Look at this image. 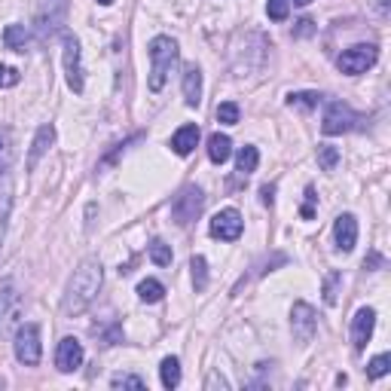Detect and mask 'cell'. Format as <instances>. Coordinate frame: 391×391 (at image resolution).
<instances>
[{
  "instance_id": "6da1fadb",
  "label": "cell",
  "mask_w": 391,
  "mask_h": 391,
  "mask_svg": "<svg viewBox=\"0 0 391 391\" xmlns=\"http://www.w3.org/2000/svg\"><path fill=\"white\" fill-rule=\"evenodd\" d=\"M101 291V263L98 260H83L74 269V275H70L68 282V294H65V315H80L86 312V309L92 306V300L98 296Z\"/></svg>"
},
{
  "instance_id": "7a4b0ae2",
  "label": "cell",
  "mask_w": 391,
  "mask_h": 391,
  "mask_svg": "<svg viewBox=\"0 0 391 391\" xmlns=\"http://www.w3.org/2000/svg\"><path fill=\"white\" fill-rule=\"evenodd\" d=\"M178 61V43L171 37H153L150 43V92H162Z\"/></svg>"
},
{
  "instance_id": "3957f363",
  "label": "cell",
  "mask_w": 391,
  "mask_h": 391,
  "mask_svg": "<svg viewBox=\"0 0 391 391\" xmlns=\"http://www.w3.org/2000/svg\"><path fill=\"white\" fill-rule=\"evenodd\" d=\"M376 58H379V49L373 43H358L352 49H346L343 55H339V70L348 77H358V74H364L367 68H373L376 65Z\"/></svg>"
},
{
  "instance_id": "277c9868",
  "label": "cell",
  "mask_w": 391,
  "mask_h": 391,
  "mask_svg": "<svg viewBox=\"0 0 391 391\" xmlns=\"http://www.w3.org/2000/svg\"><path fill=\"white\" fill-rule=\"evenodd\" d=\"M40 352H43V346H40V327L37 324H22L16 331V358H18V364L37 367L40 364Z\"/></svg>"
},
{
  "instance_id": "5b68a950",
  "label": "cell",
  "mask_w": 391,
  "mask_h": 391,
  "mask_svg": "<svg viewBox=\"0 0 391 391\" xmlns=\"http://www.w3.org/2000/svg\"><path fill=\"white\" fill-rule=\"evenodd\" d=\"M68 6L70 0H43V6H40V16H37V25H40V37H53L55 31L65 25L68 18Z\"/></svg>"
},
{
  "instance_id": "8992f818",
  "label": "cell",
  "mask_w": 391,
  "mask_h": 391,
  "mask_svg": "<svg viewBox=\"0 0 391 391\" xmlns=\"http://www.w3.org/2000/svg\"><path fill=\"white\" fill-rule=\"evenodd\" d=\"M355 110L343 105V101H331V107H327L324 119H321V132L324 135H343V132H348L355 126Z\"/></svg>"
},
{
  "instance_id": "52a82bcc",
  "label": "cell",
  "mask_w": 391,
  "mask_h": 391,
  "mask_svg": "<svg viewBox=\"0 0 391 391\" xmlns=\"http://www.w3.org/2000/svg\"><path fill=\"white\" fill-rule=\"evenodd\" d=\"M291 331H294L296 343H312V336L318 331V318H315V309L309 306V303H294Z\"/></svg>"
},
{
  "instance_id": "ba28073f",
  "label": "cell",
  "mask_w": 391,
  "mask_h": 391,
  "mask_svg": "<svg viewBox=\"0 0 391 391\" xmlns=\"http://www.w3.org/2000/svg\"><path fill=\"white\" fill-rule=\"evenodd\" d=\"M199 211H202V190H196V187H187L178 199L171 202V214L181 226L193 223L196 218H199Z\"/></svg>"
},
{
  "instance_id": "9c48e42d",
  "label": "cell",
  "mask_w": 391,
  "mask_h": 391,
  "mask_svg": "<svg viewBox=\"0 0 391 391\" xmlns=\"http://www.w3.org/2000/svg\"><path fill=\"white\" fill-rule=\"evenodd\" d=\"M65 74L68 86L77 92H83V65H80V40L74 34H65Z\"/></svg>"
},
{
  "instance_id": "30bf717a",
  "label": "cell",
  "mask_w": 391,
  "mask_h": 391,
  "mask_svg": "<svg viewBox=\"0 0 391 391\" xmlns=\"http://www.w3.org/2000/svg\"><path fill=\"white\" fill-rule=\"evenodd\" d=\"M211 235L214 239H220V242H235L242 235V214L235 211V208H226L220 214H214V220H211Z\"/></svg>"
},
{
  "instance_id": "8fae6325",
  "label": "cell",
  "mask_w": 391,
  "mask_h": 391,
  "mask_svg": "<svg viewBox=\"0 0 391 391\" xmlns=\"http://www.w3.org/2000/svg\"><path fill=\"white\" fill-rule=\"evenodd\" d=\"M18 294H16V284L13 282H4L0 284V336L9 333V327L18 321Z\"/></svg>"
},
{
  "instance_id": "7c38bea8",
  "label": "cell",
  "mask_w": 391,
  "mask_h": 391,
  "mask_svg": "<svg viewBox=\"0 0 391 391\" xmlns=\"http://www.w3.org/2000/svg\"><path fill=\"white\" fill-rule=\"evenodd\" d=\"M80 364H83V346H80V339L65 336L58 343V352H55V367L61 373H74Z\"/></svg>"
},
{
  "instance_id": "4fadbf2b",
  "label": "cell",
  "mask_w": 391,
  "mask_h": 391,
  "mask_svg": "<svg viewBox=\"0 0 391 391\" xmlns=\"http://www.w3.org/2000/svg\"><path fill=\"white\" fill-rule=\"evenodd\" d=\"M373 327H376V312L373 309H358V315L352 318V346L355 352H364L370 336H373Z\"/></svg>"
},
{
  "instance_id": "5bb4252c",
  "label": "cell",
  "mask_w": 391,
  "mask_h": 391,
  "mask_svg": "<svg viewBox=\"0 0 391 391\" xmlns=\"http://www.w3.org/2000/svg\"><path fill=\"white\" fill-rule=\"evenodd\" d=\"M333 239H336V248L348 254L358 245V220L355 214H339L336 223H333Z\"/></svg>"
},
{
  "instance_id": "9a60e30c",
  "label": "cell",
  "mask_w": 391,
  "mask_h": 391,
  "mask_svg": "<svg viewBox=\"0 0 391 391\" xmlns=\"http://www.w3.org/2000/svg\"><path fill=\"white\" fill-rule=\"evenodd\" d=\"M183 101H187L190 107H196L202 101V74L196 65L183 68Z\"/></svg>"
},
{
  "instance_id": "2e32d148",
  "label": "cell",
  "mask_w": 391,
  "mask_h": 391,
  "mask_svg": "<svg viewBox=\"0 0 391 391\" xmlns=\"http://www.w3.org/2000/svg\"><path fill=\"white\" fill-rule=\"evenodd\" d=\"M196 144H199V126H181L171 135V150L178 153V156H190Z\"/></svg>"
},
{
  "instance_id": "e0dca14e",
  "label": "cell",
  "mask_w": 391,
  "mask_h": 391,
  "mask_svg": "<svg viewBox=\"0 0 391 391\" xmlns=\"http://www.w3.org/2000/svg\"><path fill=\"white\" fill-rule=\"evenodd\" d=\"M53 144H55V129L53 126H40L34 144H31V153H28V168H34L37 162H40V156H43Z\"/></svg>"
},
{
  "instance_id": "ac0fdd59",
  "label": "cell",
  "mask_w": 391,
  "mask_h": 391,
  "mask_svg": "<svg viewBox=\"0 0 391 391\" xmlns=\"http://www.w3.org/2000/svg\"><path fill=\"white\" fill-rule=\"evenodd\" d=\"M230 153H232V141L220 135V132H214V135L208 138V159L214 162V166H223L226 159H230Z\"/></svg>"
},
{
  "instance_id": "d6986e66",
  "label": "cell",
  "mask_w": 391,
  "mask_h": 391,
  "mask_svg": "<svg viewBox=\"0 0 391 391\" xmlns=\"http://www.w3.org/2000/svg\"><path fill=\"white\" fill-rule=\"evenodd\" d=\"M9 208H13V183H9V174H4V187H0V248H4V239H6Z\"/></svg>"
},
{
  "instance_id": "ffe728a7",
  "label": "cell",
  "mask_w": 391,
  "mask_h": 391,
  "mask_svg": "<svg viewBox=\"0 0 391 391\" xmlns=\"http://www.w3.org/2000/svg\"><path fill=\"white\" fill-rule=\"evenodd\" d=\"M4 43H6V49H13V53H25V46H28V28H25V25H6Z\"/></svg>"
},
{
  "instance_id": "44dd1931",
  "label": "cell",
  "mask_w": 391,
  "mask_h": 391,
  "mask_svg": "<svg viewBox=\"0 0 391 391\" xmlns=\"http://www.w3.org/2000/svg\"><path fill=\"white\" fill-rule=\"evenodd\" d=\"M257 162H260V153H257V147H242L239 150V159H235V171L242 174V178H248V174L257 171Z\"/></svg>"
},
{
  "instance_id": "7402d4cb",
  "label": "cell",
  "mask_w": 391,
  "mask_h": 391,
  "mask_svg": "<svg viewBox=\"0 0 391 391\" xmlns=\"http://www.w3.org/2000/svg\"><path fill=\"white\" fill-rule=\"evenodd\" d=\"M138 296H141L144 303H159L162 296H166V287H162L156 279H144L138 284Z\"/></svg>"
},
{
  "instance_id": "603a6c76",
  "label": "cell",
  "mask_w": 391,
  "mask_h": 391,
  "mask_svg": "<svg viewBox=\"0 0 391 391\" xmlns=\"http://www.w3.org/2000/svg\"><path fill=\"white\" fill-rule=\"evenodd\" d=\"M159 373H162V385L166 388H178L181 385V364H178V358H166L159 367Z\"/></svg>"
},
{
  "instance_id": "cb8c5ba5",
  "label": "cell",
  "mask_w": 391,
  "mask_h": 391,
  "mask_svg": "<svg viewBox=\"0 0 391 391\" xmlns=\"http://www.w3.org/2000/svg\"><path fill=\"white\" fill-rule=\"evenodd\" d=\"M287 105H291V107H303V110H312V107L321 105V95H318V92H291V95H287Z\"/></svg>"
},
{
  "instance_id": "d4e9b609",
  "label": "cell",
  "mask_w": 391,
  "mask_h": 391,
  "mask_svg": "<svg viewBox=\"0 0 391 391\" xmlns=\"http://www.w3.org/2000/svg\"><path fill=\"white\" fill-rule=\"evenodd\" d=\"M190 269H193V284H196V291H205V287H208V263H205V257H193Z\"/></svg>"
},
{
  "instance_id": "484cf974",
  "label": "cell",
  "mask_w": 391,
  "mask_h": 391,
  "mask_svg": "<svg viewBox=\"0 0 391 391\" xmlns=\"http://www.w3.org/2000/svg\"><path fill=\"white\" fill-rule=\"evenodd\" d=\"M9 162H13V132L0 129V171H6Z\"/></svg>"
},
{
  "instance_id": "4316f807",
  "label": "cell",
  "mask_w": 391,
  "mask_h": 391,
  "mask_svg": "<svg viewBox=\"0 0 391 391\" xmlns=\"http://www.w3.org/2000/svg\"><path fill=\"white\" fill-rule=\"evenodd\" d=\"M336 162H339V150L331 147V144H321V147H318V166L324 171H333Z\"/></svg>"
},
{
  "instance_id": "83f0119b",
  "label": "cell",
  "mask_w": 391,
  "mask_h": 391,
  "mask_svg": "<svg viewBox=\"0 0 391 391\" xmlns=\"http://www.w3.org/2000/svg\"><path fill=\"white\" fill-rule=\"evenodd\" d=\"M150 260L156 266H171V248L166 242H150Z\"/></svg>"
},
{
  "instance_id": "f1b7e54d",
  "label": "cell",
  "mask_w": 391,
  "mask_h": 391,
  "mask_svg": "<svg viewBox=\"0 0 391 391\" xmlns=\"http://www.w3.org/2000/svg\"><path fill=\"white\" fill-rule=\"evenodd\" d=\"M266 13H269L272 22H284L287 13H291V0H266Z\"/></svg>"
},
{
  "instance_id": "f546056e",
  "label": "cell",
  "mask_w": 391,
  "mask_h": 391,
  "mask_svg": "<svg viewBox=\"0 0 391 391\" xmlns=\"http://www.w3.org/2000/svg\"><path fill=\"white\" fill-rule=\"evenodd\" d=\"M388 370H391V355H376L373 361H370V367H367V376L379 379V376H385Z\"/></svg>"
},
{
  "instance_id": "4dcf8cb0",
  "label": "cell",
  "mask_w": 391,
  "mask_h": 391,
  "mask_svg": "<svg viewBox=\"0 0 391 391\" xmlns=\"http://www.w3.org/2000/svg\"><path fill=\"white\" fill-rule=\"evenodd\" d=\"M218 119L223 126H235V122H239V105H235V101H223L218 107Z\"/></svg>"
},
{
  "instance_id": "1f68e13d",
  "label": "cell",
  "mask_w": 391,
  "mask_h": 391,
  "mask_svg": "<svg viewBox=\"0 0 391 391\" xmlns=\"http://www.w3.org/2000/svg\"><path fill=\"white\" fill-rule=\"evenodd\" d=\"M339 282H343V275H339V272H331V275L324 279V303H327V306L336 303V287H339Z\"/></svg>"
},
{
  "instance_id": "d6a6232c",
  "label": "cell",
  "mask_w": 391,
  "mask_h": 391,
  "mask_svg": "<svg viewBox=\"0 0 391 391\" xmlns=\"http://www.w3.org/2000/svg\"><path fill=\"white\" fill-rule=\"evenodd\" d=\"M110 385H113V388H144V379H141V376H122V373H119V376L110 379Z\"/></svg>"
},
{
  "instance_id": "836d02e7",
  "label": "cell",
  "mask_w": 391,
  "mask_h": 391,
  "mask_svg": "<svg viewBox=\"0 0 391 391\" xmlns=\"http://www.w3.org/2000/svg\"><path fill=\"white\" fill-rule=\"evenodd\" d=\"M18 70L16 68H6V65H0V89H9V86H16L18 83Z\"/></svg>"
},
{
  "instance_id": "e575fe53",
  "label": "cell",
  "mask_w": 391,
  "mask_h": 391,
  "mask_svg": "<svg viewBox=\"0 0 391 391\" xmlns=\"http://www.w3.org/2000/svg\"><path fill=\"white\" fill-rule=\"evenodd\" d=\"M315 199H318L315 190H312V187H306V202H303V208H300V214H303L306 220H312V218H315Z\"/></svg>"
},
{
  "instance_id": "d590c367",
  "label": "cell",
  "mask_w": 391,
  "mask_h": 391,
  "mask_svg": "<svg viewBox=\"0 0 391 391\" xmlns=\"http://www.w3.org/2000/svg\"><path fill=\"white\" fill-rule=\"evenodd\" d=\"M272 193H275V187H269V183H266V187L260 190V196H263V205H272V202H275V196H272Z\"/></svg>"
},
{
  "instance_id": "8d00e7d4",
  "label": "cell",
  "mask_w": 391,
  "mask_h": 391,
  "mask_svg": "<svg viewBox=\"0 0 391 391\" xmlns=\"http://www.w3.org/2000/svg\"><path fill=\"white\" fill-rule=\"evenodd\" d=\"M364 266H382V257H379V254H370V260H364Z\"/></svg>"
},
{
  "instance_id": "74e56055",
  "label": "cell",
  "mask_w": 391,
  "mask_h": 391,
  "mask_svg": "<svg viewBox=\"0 0 391 391\" xmlns=\"http://www.w3.org/2000/svg\"><path fill=\"white\" fill-rule=\"evenodd\" d=\"M214 385H220V388H226V379H220V376H211V379H208V388H214Z\"/></svg>"
},
{
  "instance_id": "f35d334b",
  "label": "cell",
  "mask_w": 391,
  "mask_h": 391,
  "mask_svg": "<svg viewBox=\"0 0 391 391\" xmlns=\"http://www.w3.org/2000/svg\"><path fill=\"white\" fill-rule=\"evenodd\" d=\"M294 4H296V6H309V4H312V0H294Z\"/></svg>"
},
{
  "instance_id": "ab89813d",
  "label": "cell",
  "mask_w": 391,
  "mask_h": 391,
  "mask_svg": "<svg viewBox=\"0 0 391 391\" xmlns=\"http://www.w3.org/2000/svg\"><path fill=\"white\" fill-rule=\"evenodd\" d=\"M98 4H101V6H110V4H113V0H98Z\"/></svg>"
}]
</instances>
